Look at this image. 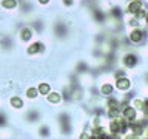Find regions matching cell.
<instances>
[{
	"mask_svg": "<svg viewBox=\"0 0 148 139\" xmlns=\"http://www.w3.org/2000/svg\"><path fill=\"white\" fill-rule=\"evenodd\" d=\"M140 6H142V3L139 2V0H133V2L130 3L128 9H130V12H137V11H140Z\"/></svg>",
	"mask_w": 148,
	"mask_h": 139,
	"instance_id": "6da1fadb",
	"label": "cell"
},
{
	"mask_svg": "<svg viewBox=\"0 0 148 139\" xmlns=\"http://www.w3.org/2000/svg\"><path fill=\"white\" fill-rule=\"evenodd\" d=\"M40 3H48V0H39Z\"/></svg>",
	"mask_w": 148,
	"mask_h": 139,
	"instance_id": "5bb4252c",
	"label": "cell"
},
{
	"mask_svg": "<svg viewBox=\"0 0 148 139\" xmlns=\"http://www.w3.org/2000/svg\"><path fill=\"white\" fill-rule=\"evenodd\" d=\"M130 37H131V40H133V42H140V40H142V32H140V31H137V30H134V31L131 32V36H130Z\"/></svg>",
	"mask_w": 148,
	"mask_h": 139,
	"instance_id": "3957f363",
	"label": "cell"
},
{
	"mask_svg": "<svg viewBox=\"0 0 148 139\" xmlns=\"http://www.w3.org/2000/svg\"><path fill=\"white\" fill-rule=\"evenodd\" d=\"M39 50H40V43H32L31 48H28V53L32 54V53H36V51H39Z\"/></svg>",
	"mask_w": 148,
	"mask_h": 139,
	"instance_id": "52a82bcc",
	"label": "cell"
},
{
	"mask_svg": "<svg viewBox=\"0 0 148 139\" xmlns=\"http://www.w3.org/2000/svg\"><path fill=\"white\" fill-rule=\"evenodd\" d=\"M48 91H49V87L46 85V83H42V85H40V93H42V94H46Z\"/></svg>",
	"mask_w": 148,
	"mask_h": 139,
	"instance_id": "30bf717a",
	"label": "cell"
},
{
	"mask_svg": "<svg viewBox=\"0 0 148 139\" xmlns=\"http://www.w3.org/2000/svg\"><path fill=\"white\" fill-rule=\"evenodd\" d=\"M123 114L127 116V118H134V116H136V111H134L133 108H127L123 111Z\"/></svg>",
	"mask_w": 148,
	"mask_h": 139,
	"instance_id": "ba28073f",
	"label": "cell"
},
{
	"mask_svg": "<svg viewBox=\"0 0 148 139\" xmlns=\"http://www.w3.org/2000/svg\"><path fill=\"white\" fill-rule=\"evenodd\" d=\"M113 91V88H111L110 85H105L103 88H102V93H103V94H108V93H111Z\"/></svg>",
	"mask_w": 148,
	"mask_h": 139,
	"instance_id": "7c38bea8",
	"label": "cell"
},
{
	"mask_svg": "<svg viewBox=\"0 0 148 139\" xmlns=\"http://www.w3.org/2000/svg\"><path fill=\"white\" fill-rule=\"evenodd\" d=\"M31 31L28 30V28H25V30H22V39H25V40H28V39H31Z\"/></svg>",
	"mask_w": 148,
	"mask_h": 139,
	"instance_id": "5b68a950",
	"label": "cell"
},
{
	"mask_svg": "<svg viewBox=\"0 0 148 139\" xmlns=\"http://www.w3.org/2000/svg\"><path fill=\"white\" fill-rule=\"evenodd\" d=\"M2 5L5 8H14V6H16V0H3Z\"/></svg>",
	"mask_w": 148,
	"mask_h": 139,
	"instance_id": "8992f818",
	"label": "cell"
},
{
	"mask_svg": "<svg viewBox=\"0 0 148 139\" xmlns=\"http://www.w3.org/2000/svg\"><path fill=\"white\" fill-rule=\"evenodd\" d=\"M12 104L16 105V107H18V108H20V107H22V100H20V99H17V97H16V99H12Z\"/></svg>",
	"mask_w": 148,
	"mask_h": 139,
	"instance_id": "4fadbf2b",
	"label": "cell"
},
{
	"mask_svg": "<svg viewBox=\"0 0 148 139\" xmlns=\"http://www.w3.org/2000/svg\"><path fill=\"white\" fill-rule=\"evenodd\" d=\"M26 94H28V97H29V99H32V97L37 96V90H36V88H29V90L26 91Z\"/></svg>",
	"mask_w": 148,
	"mask_h": 139,
	"instance_id": "9c48e42d",
	"label": "cell"
},
{
	"mask_svg": "<svg viewBox=\"0 0 148 139\" xmlns=\"http://www.w3.org/2000/svg\"><path fill=\"white\" fill-rule=\"evenodd\" d=\"M147 22H148V14H147Z\"/></svg>",
	"mask_w": 148,
	"mask_h": 139,
	"instance_id": "9a60e30c",
	"label": "cell"
},
{
	"mask_svg": "<svg viewBox=\"0 0 148 139\" xmlns=\"http://www.w3.org/2000/svg\"><path fill=\"white\" fill-rule=\"evenodd\" d=\"M49 100H51V102H59V100H60V96L57 94V93H54V94L49 96Z\"/></svg>",
	"mask_w": 148,
	"mask_h": 139,
	"instance_id": "8fae6325",
	"label": "cell"
},
{
	"mask_svg": "<svg viewBox=\"0 0 148 139\" xmlns=\"http://www.w3.org/2000/svg\"><path fill=\"white\" fill-rule=\"evenodd\" d=\"M117 87L120 88V90H127V88L130 87V82L127 81V79H123V81H119V82H117Z\"/></svg>",
	"mask_w": 148,
	"mask_h": 139,
	"instance_id": "277c9868",
	"label": "cell"
},
{
	"mask_svg": "<svg viewBox=\"0 0 148 139\" xmlns=\"http://www.w3.org/2000/svg\"><path fill=\"white\" fill-rule=\"evenodd\" d=\"M123 63L127 65V67H134V65H136V57H134L133 54H128L127 57L123 59Z\"/></svg>",
	"mask_w": 148,
	"mask_h": 139,
	"instance_id": "7a4b0ae2",
	"label": "cell"
}]
</instances>
